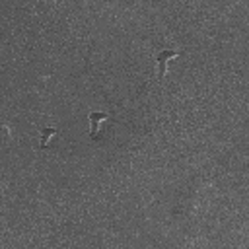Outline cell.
Masks as SVG:
<instances>
[{
	"mask_svg": "<svg viewBox=\"0 0 249 249\" xmlns=\"http://www.w3.org/2000/svg\"><path fill=\"white\" fill-rule=\"evenodd\" d=\"M181 54V51H175V49H160L156 53V68H158V78L163 80L165 78V72H167V64L177 58Z\"/></svg>",
	"mask_w": 249,
	"mask_h": 249,
	"instance_id": "cell-1",
	"label": "cell"
},
{
	"mask_svg": "<svg viewBox=\"0 0 249 249\" xmlns=\"http://www.w3.org/2000/svg\"><path fill=\"white\" fill-rule=\"evenodd\" d=\"M107 119H109V115H107V113H101V111H91V113L88 115L89 138H91V140L97 138V134H99V130H101V126H103V123H105Z\"/></svg>",
	"mask_w": 249,
	"mask_h": 249,
	"instance_id": "cell-2",
	"label": "cell"
},
{
	"mask_svg": "<svg viewBox=\"0 0 249 249\" xmlns=\"http://www.w3.org/2000/svg\"><path fill=\"white\" fill-rule=\"evenodd\" d=\"M56 128H53V126H45V128H41V142H39V146L41 148H47L49 144H51V140H53V136H56Z\"/></svg>",
	"mask_w": 249,
	"mask_h": 249,
	"instance_id": "cell-3",
	"label": "cell"
}]
</instances>
